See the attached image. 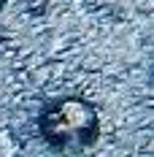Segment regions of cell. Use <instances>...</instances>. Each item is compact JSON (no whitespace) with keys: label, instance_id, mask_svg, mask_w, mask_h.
<instances>
[{"label":"cell","instance_id":"1","mask_svg":"<svg viewBox=\"0 0 154 157\" xmlns=\"http://www.w3.org/2000/svg\"><path fill=\"white\" fill-rule=\"evenodd\" d=\"M41 133L54 149L81 152L97 138V114L89 103L78 98H65L49 103L41 111Z\"/></svg>","mask_w":154,"mask_h":157},{"label":"cell","instance_id":"2","mask_svg":"<svg viewBox=\"0 0 154 157\" xmlns=\"http://www.w3.org/2000/svg\"><path fill=\"white\" fill-rule=\"evenodd\" d=\"M0 8H3V0H0Z\"/></svg>","mask_w":154,"mask_h":157}]
</instances>
